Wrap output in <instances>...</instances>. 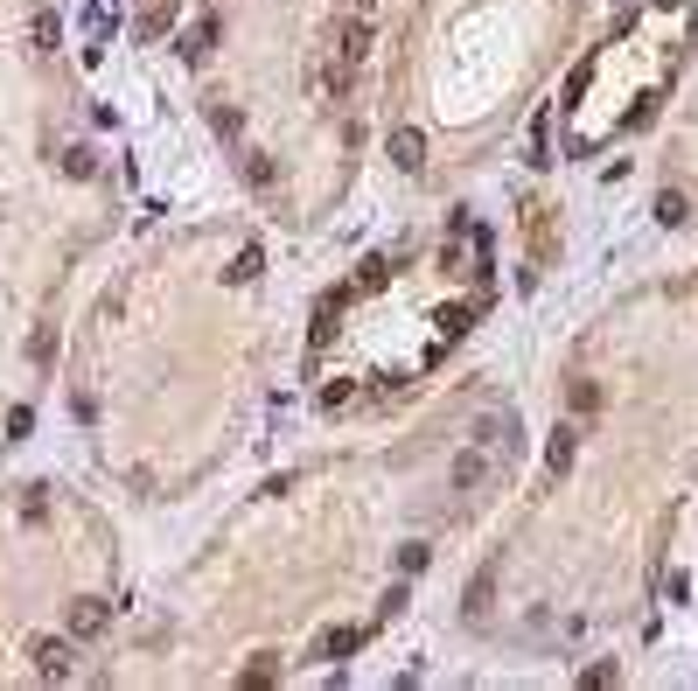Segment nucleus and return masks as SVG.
<instances>
[{
  "label": "nucleus",
  "instance_id": "39448f33",
  "mask_svg": "<svg viewBox=\"0 0 698 691\" xmlns=\"http://www.w3.org/2000/svg\"><path fill=\"white\" fill-rule=\"evenodd\" d=\"M391 154H399V168H419V134H399V140H391Z\"/></svg>",
  "mask_w": 698,
  "mask_h": 691
},
{
  "label": "nucleus",
  "instance_id": "423d86ee",
  "mask_svg": "<svg viewBox=\"0 0 698 691\" xmlns=\"http://www.w3.org/2000/svg\"><path fill=\"white\" fill-rule=\"evenodd\" d=\"M356 7H377V0H356Z\"/></svg>",
  "mask_w": 698,
  "mask_h": 691
},
{
  "label": "nucleus",
  "instance_id": "f257e3e1",
  "mask_svg": "<svg viewBox=\"0 0 698 691\" xmlns=\"http://www.w3.org/2000/svg\"><path fill=\"white\" fill-rule=\"evenodd\" d=\"M28 657H35V670H42V677H70V642H63V636H35V650H28Z\"/></svg>",
  "mask_w": 698,
  "mask_h": 691
},
{
  "label": "nucleus",
  "instance_id": "7ed1b4c3",
  "mask_svg": "<svg viewBox=\"0 0 698 691\" xmlns=\"http://www.w3.org/2000/svg\"><path fill=\"white\" fill-rule=\"evenodd\" d=\"M106 629V601H78L70 608V636H98Z\"/></svg>",
  "mask_w": 698,
  "mask_h": 691
},
{
  "label": "nucleus",
  "instance_id": "20e7f679",
  "mask_svg": "<svg viewBox=\"0 0 698 691\" xmlns=\"http://www.w3.org/2000/svg\"><path fill=\"white\" fill-rule=\"evenodd\" d=\"M28 356H35V364H50V356H56V328H35V336H28Z\"/></svg>",
  "mask_w": 698,
  "mask_h": 691
},
{
  "label": "nucleus",
  "instance_id": "f03ea898",
  "mask_svg": "<svg viewBox=\"0 0 698 691\" xmlns=\"http://www.w3.org/2000/svg\"><path fill=\"white\" fill-rule=\"evenodd\" d=\"M482 475H489V447H468V454H455V489H475Z\"/></svg>",
  "mask_w": 698,
  "mask_h": 691
}]
</instances>
